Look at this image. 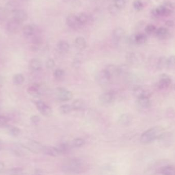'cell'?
<instances>
[{"label":"cell","instance_id":"cell-1","mask_svg":"<svg viewBox=\"0 0 175 175\" xmlns=\"http://www.w3.org/2000/svg\"><path fill=\"white\" fill-rule=\"evenodd\" d=\"M85 168L84 161L80 159H71L65 162L62 166L63 171L70 173H80L82 172Z\"/></svg>","mask_w":175,"mask_h":175},{"label":"cell","instance_id":"cell-2","mask_svg":"<svg viewBox=\"0 0 175 175\" xmlns=\"http://www.w3.org/2000/svg\"><path fill=\"white\" fill-rule=\"evenodd\" d=\"M162 128L160 127H154L143 132L140 137L143 143H149L158 139L162 134Z\"/></svg>","mask_w":175,"mask_h":175},{"label":"cell","instance_id":"cell-3","mask_svg":"<svg viewBox=\"0 0 175 175\" xmlns=\"http://www.w3.org/2000/svg\"><path fill=\"white\" fill-rule=\"evenodd\" d=\"M56 95L58 99L62 101H69L73 97V94L71 91L62 87L56 89Z\"/></svg>","mask_w":175,"mask_h":175},{"label":"cell","instance_id":"cell-4","mask_svg":"<svg viewBox=\"0 0 175 175\" xmlns=\"http://www.w3.org/2000/svg\"><path fill=\"white\" fill-rule=\"evenodd\" d=\"M109 72L106 69H103L98 72L96 76L97 82L102 85H106L110 82L112 78Z\"/></svg>","mask_w":175,"mask_h":175},{"label":"cell","instance_id":"cell-5","mask_svg":"<svg viewBox=\"0 0 175 175\" xmlns=\"http://www.w3.org/2000/svg\"><path fill=\"white\" fill-rule=\"evenodd\" d=\"M67 25L71 28L74 30L80 29L82 26L80 23L78 17L74 14H70L68 15L66 19Z\"/></svg>","mask_w":175,"mask_h":175},{"label":"cell","instance_id":"cell-6","mask_svg":"<svg viewBox=\"0 0 175 175\" xmlns=\"http://www.w3.org/2000/svg\"><path fill=\"white\" fill-rule=\"evenodd\" d=\"M36 106L38 111L45 116L49 117L52 114L51 108L43 101H37L36 102Z\"/></svg>","mask_w":175,"mask_h":175},{"label":"cell","instance_id":"cell-7","mask_svg":"<svg viewBox=\"0 0 175 175\" xmlns=\"http://www.w3.org/2000/svg\"><path fill=\"white\" fill-rule=\"evenodd\" d=\"M22 23L13 19L8 22L6 28L9 33L11 34H16L22 28Z\"/></svg>","mask_w":175,"mask_h":175},{"label":"cell","instance_id":"cell-8","mask_svg":"<svg viewBox=\"0 0 175 175\" xmlns=\"http://www.w3.org/2000/svg\"><path fill=\"white\" fill-rule=\"evenodd\" d=\"M152 15L155 17L168 16L172 13L171 9L165 6H160L154 9L152 12Z\"/></svg>","mask_w":175,"mask_h":175},{"label":"cell","instance_id":"cell-9","mask_svg":"<svg viewBox=\"0 0 175 175\" xmlns=\"http://www.w3.org/2000/svg\"><path fill=\"white\" fill-rule=\"evenodd\" d=\"M12 15L13 19L23 23L26 21L28 18V15L26 12L23 9H16L12 12Z\"/></svg>","mask_w":175,"mask_h":175},{"label":"cell","instance_id":"cell-10","mask_svg":"<svg viewBox=\"0 0 175 175\" xmlns=\"http://www.w3.org/2000/svg\"><path fill=\"white\" fill-rule=\"evenodd\" d=\"M171 83V78L166 74H162L158 83V87L160 90H164L169 87Z\"/></svg>","mask_w":175,"mask_h":175},{"label":"cell","instance_id":"cell-11","mask_svg":"<svg viewBox=\"0 0 175 175\" xmlns=\"http://www.w3.org/2000/svg\"><path fill=\"white\" fill-rule=\"evenodd\" d=\"M41 150L44 154L52 157H57L61 154L58 147L52 146H44L42 147Z\"/></svg>","mask_w":175,"mask_h":175},{"label":"cell","instance_id":"cell-12","mask_svg":"<svg viewBox=\"0 0 175 175\" xmlns=\"http://www.w3.org/2000/svg\"><path fill=\"white\" fill-rule=\"evenodd\" d=\"M115 99V94L112 91H107L99 96V100L103 104L112 103Z\"/></svg>","mask_w":175,"mask_h":175},{"label":"cell","instance_id":"cell-13","mask_svg":"<svg viewBox=\"0 0 175 175\" xmlns=\"http://www.w3.org/2000/svg\"><path fill=\"white\" fill-rule=\"evenodd\" d=\"M136 103L137 106L141 109H148L151 106V102L149 97H143L137 98Z\"/></svg>","mask_w":175,"mask_h":175},{"label":"cell","instance_id":"cell-14","mask_svg":"<svg viewBox=\"0 0 175 175\" xmlns=\"http://www.w3.org/2000/svg\"><path fill=\"white\" fill-rule=\"evenodd\" d=\"M129 40L132 43L141 45L146 43L147 40V37L145 34H138L132 35L129 38Z\"/></svg>","mask_w":175,"mask_h":175},{"label":"cell","instance_id":"cell-15","mask_svg":"<svg viewBox=\"0 0 175 175\" xmlns=\"http://www.w3.org/2000/svg\"><path fill=\"white\" fill-rule=\"evenodd\" d=\"M74 45L79 50H84L87 46V42L85 39L81 36H79L75 39Z\"/></svg>","mask_w":175,"mask_h":175},{"label":"cell","instance_id":"cell-16","mask_svg":"<svg viewBox=\"0 0 175 175\" xmlns=\"http://www.w3.org/2000/svg\"><path fill=\"white\" fill-rule=\"evenodd\" d=\"M125 35V30L121 27L115 28L113 31V38L115 41H119Z\"/></svg>","mask_w":175,"mask_h":175},{"label":"cell","instance_id":"cell-17","mask_svg":"<svg viewBox=\"0 0 175 175\" xmlns=\"http://www.w3.org/2000/svg\"><path fill=\"white\" fill-rule=\"evenodd\" d=\"M29 67L33 71H40L42 67V63L38 59H31L29 62Z\"/></svg>","mask_w":175,"mask_h":175},{"label":"cell","instance_id":"cell-18","mask_svg":"<svg viewBox=\"0 0 175 175\" xmlns=\"http://www.w3.org/2000/svg\"><path fill=\"white\" fill-rule=\"evenodd\" d=\"M78 20L82 26L89 23L92 21V17L85 12H81L78 15Z\"/></svg>","mask_w":175,"mask_h":175},{"label":"cell","instance_id":"cell-19","mask_svg":"<svg viewBox=\"0 0 175 175\" xmlns=\"http://www.w3.org/2000/svg\"><path fill=\"white\" fill-rule=\"evenodd\" d=\"M57 48L59 52L62 53H66L69 50L70 45L65 41H60L57 44Z\"/></svg>","mask_w":175,"mask_h":175},{"label":"cell","instance_id":"cell-20","mask_svg":"<svg viewBox=\"0 0 175 175\" xmlns=\"http://www.w3.org/2000/svg\"><path fill=\"white\" fill-rule=\"evenodd\" d=\"M22 31L25 37H31L34 34V28L33 25L27 24L23 27Z\"/></svg>","mask_w":175,"mask_h":175},{"label":"cell","instance_id":"cell-21","mask_svg":"<svg viewBox=\"0 0 175 175\" xmlns=\"http://www.w3.org/2000/svg\"><path fill=\"white\" fill-rule=\"evenodd\" d=\"M133 93H134L135 96H136L137 98L143 97H149V93L141 87L136 88L134 90Z\"/></svg>","mask_w":175,"mask_h":175},{"label":"cell","instance_id":"cell-22","mask_svg":"<svg viewBox=\"0 0 175 175\" xmlns=\"http://www.w3.org/2000/svg\"><path fill=\"white\" fill-rule=\"evenodd\" d=\"M160 172L164 175H175V167L171 165L163 166L160 169Z\"/></svg>","mask_w":175,"mask_h":175},{"label":"cell","instance_id":"cell-23","mask_svg":"<svg viewBox=\"0 0 175 175\" xmlns=\"http://www.w3.org/2000/svg\"><path fill=\"white\" fill-rule=\"evenodd\" d=\"M25 81V78L22 74H16L13 76L12 78V81L13 84L15 85H21L23 84Z\"/></svg>","mask_w":175,"mask_h":175},{"label":"cell","instance_id":"cell-24","mask_svg":"<svg viewBox=\"0 0 175 175\" xmlns=\"http://www.w3.org/2000/svg\"><path fill=\"white\" fill-rule=\"evenodd\" d=\"M27 93L34 97H38L41 96L38 86L33 85L27 88Z\"/></svg>","mask_w":175,"mask_h":175},{"label":"cell","instance_id":"cell-25","mask_svg":"<svg viewBox=\"0 0 175 175\" xmlns=\"http://www.w3.org/2000/svg\"><path fill=\"white\" fill-rule=\"evenodd\" d=\"M156 35L159 38L163 39L168 36V35L169 34V31L167 28H165L164 27H161L156 30Z\"/></svg>","mask_w":175,"mask_h":175},{"label":"cell","instance_id":"cell-26","mask_svg":"<svg viewBox=\"0 0 175 175\" xmlns=\"http://www.w3.org/2000/svg\"><path fill=\"white\" fill-rule=\"evenodd\" d=\"M7 129L9 135H11L12 137H18L21 134V130L18 128V127L9 126L8 127Z\"/></svg>","mask_w":175,"mask_h":175},{"label":"cell","instance_id":"cell-27","mask_svg":"<svg viewBox=\"0 0 175 175\" xmlns=\"http://www.w3.org/2000/svg\"><path fill=\"white\" fill-rule=\"evenodd\" d=\"M131 117L128 114H123L119 118V122L121 124L124 125H128L131 123Z\"/></svg>","mask_w":175,"mask_h":175},{"label":"cell","instance_id":"cell-28","mask_svg":"<svg viewBox=\"0 0 175 175\" xmlns=\"http://www.w3.org/2000/svg\"><path fill=\"white\" fill-rule=\"evenodd\" d=\"M71 106H72V109L74 110H80L84 108V102L81 99H77V100H75L73 102L71 105Z\"/></svg>","mask_w":175,"mask_h":175},{"label":"cell","instance_id":"cell-29","mask_svg":"<svg viewBox=\"0 0 175 175\" xmlns=\"http://www.w3.org/2000/svg\"><path fill=\"white\" fill-rule=\"evenodd\" d=\"M10 12L6 8L0 7V20L5 21L9 16Z\"/></svg>","mask_w":175,"mask_h":175},{"label":"cell","instance_id":"cell-30","mask_svg":"<svg viewBox=\"0 0 175 175\" xmlns=\"http://www.w3.org/2000/svg\"><path fill=\"white\" fill-rule=\"evenodd\" d=\"M72 108L71 105H69L65 104L60 106L59 110L60 111V113L63 114H67V113H69L72 110Z\"/></svg>","mask_w":175,"mask_h":175},{"label":"cell","instance_id":"cell-31","mask_svg":"<svg viewBox=\"0 0 175 175\" xmlns=\"http://www.w3.org/2000/svg\"><path fill=\"white\" fill-rule=\"evenodd\" d=\"M85 141L83 139L77 138L72 142V145L74 147H81L84 145Z\"/></svg>","mask_w":175,"mask_h":175},{"label":"cell","instance_id":"cell-32","mask_svg":"<svg viewBox=\"0 0 175 175\" xmlns=\"http://www.w3.org/2000/svg\"><path fill=\"white\" fill-rule=\"evenodd\" d=\"M108 10L110 13L112 15H117L119 13L120 9H119L117 6L114 4H111L108 7Z\"/></svg>","mask_w":175,"mask_h":175},{"label":"cell","instance_id":"cell-33","mask_svg":"<svg viewBox=\"0 0 175 175\" xmlns=\"http://www.w3.org/2000/svg\"><path fill=\"white\" fill-rule=\"evenodd\" d=\"M118 67V72L119 75L127 74L129 71L128 66L125 64H122Z\"/></svg>","mask_w":175,"mask_h":175},{"label":"cell","instance_id":"cell-34","mask_svg":"<svg viewBox=\"0 0 175 175\" xmlns=\"http://www.w3.org/2000/svg\"><path fill=\"white\" fill-rule=\"evenodd\" d=\"M175 66V56H172L167 59L166 67L172 68Z\"/></svg>","mask_w":175,"mask_h":175},{"label":"cell","instance_id":"cell-35","mask_svg":"<svg viewBox=\"0 0 175 175\" xmlns=\"http://www.w3.org/2000/svg\"><path fill=\"white\" fill-rule=\"evenodd\" d=\"M133 7L136 11H140L143 9V5L140 0H135L133 3Z\"/></svg>","mask_w":175,"mask_h":175},{"label":"cell","instance_id":"cell-36","mask_svg":"<svg viewBox=\"0 0 175 175\" xmlns=\"http://www.w3.org/2000/svg\"><path fill=\"white\" fill-rule=\"evenodd\" d=\"M145 31L147 34H149V35L153 34L156 31V27L152 24H150L146 27L145 28Z\"/></svg>","mask_w":175,"mask_h":175},{"label":"cell","instance_id":"cell-37","mask_svg":"<svg viewBox=\"0 0 175 175\" xmlns=\"http://www.w3.org/2000/svg\"><path fill=\"white\" fill-rule=\"evenodd\" d=\"M8 119L7 117L4 115H0V127H5L7 125Z\"/></svg>","mask_w":175,"mask_h":175},{"label":"cell","instance_id":"cell-38","mask_svg":"<svg viewBox=\"0 0 175 175\" xmlns=\"http://www.w3.org/2000/svg\"><path fill=\"white\" fill-rule=\"evenodd\" d=\"M166 61L167 59H165V58H161L159 59L158 63V67L159 68H163L165 66H166Z\"/></svg>","mask_w":175,"mask_h":175},{"label":"cell","instance_id":"cell-39","mask_svg":"<svg viewBox=\"0 0 175 175\" xmlns=\"http://www.w3.org/2000/svg\"><path fill=\"white\" fill-rule=\"evenodd\" d=\"M64 71L63 69H57L54 72V76L56 79H59L63 76Z\"/></svg>","mask_w":175,"mask_h":175},{"label":"cell","instance_id":"cell-40","mask_svg":"<svg viewBox=\"0 0 175 175\" xmlns=\"http://www.w3.org/2000/svg\"><path fill=\"white\" fill-rule=\"evenodd\" d=\"M23 172V169L20 168H15L9 169V173L11 174H21Z\"/></svg>","mask_w":175,"mask_h":175},{"label":"cell","instance_id":"cell-41","mask_svg":"<svg viewBox=\"0 0 175 175\" xmlns=\"http://www.w3.org/2000/svg\"><path fill=\"white\" fill-rule=\"evenodd\" d=\"M30 121L34 125H37L40 122V117L37 115H33L30 117Z\"/></svg>","mask_w":175,"mask_h":175},{"label":"cell","instance_id":"cell-42","mask_svg":"<svg viewBox=\"0 0 175 175\" xmlns=\"http://www.w3.org/2000/svg\"><path fill=\"white\" fill-rule=\"evenodd\" d=\"M46 66L48 69H52L55 66V61L53 59H49L46 62Z\"/></svg>","mask_w":175,"mask_h":175},{"label":"cell","instance_id":"cell-43","mask_svg":"<svg viewBox=\"0 0 175 175\" xmlns=\"http://www.w3.org/2000/svg\"><path fill=\"white\" fill-rule=\"evenodd\" d=\"M115 4L119 9H121L125 5V0H116L115 1Z\"/></svg>","mask_w":175,"mask_h":175},{"label":"cell","instance_id":"cell-44","mask_svg":"<svg viewBox=\"0 0 175 175\" xmlns=\"http://www.w3.org/2000/svg\"><path fill=\"white\" fill-rule=\"evenodd\" d=\"M5 168V164L3 162H0V174L3 172Z\"/></svg>","mask_w":175,"mask_h":175},{"label":"cell","instance_id":"cell-45","mask_svg":"<svg viewBox=\"0 0 175 175\" xmlns=\"http://www.w3.org/2000/svg\"><path fill=\"white\" fill-rule=\"evenodd\" d=\"M165 24H166V25H167L168 26L172 27L174 26V22L172 21H166V23H165Z\"/></svg>","mask_w":175,"mask_h":175},{"label":"cell","instance_id":"cell-46","mask_svg":"<svg viewBox=\"0 0 175 175\" xmlns=\"http://www.w3.org/2000/svg\"><path fill=\"white\" fill-rule=\"evenodd\" d=\"M4 82V78L3 76L0 75V87L3 85Z\"/></svg>","mask_w":175,"mask_h":175},{"label":"cell","instance_id":"cell-47","mask_svg":"<svg viewBox=\"0 0 175 175\" xmlns=\"http://www.w3.org/2000/svg\"><path fill=\"white\" fill-rule=\"evenodd\" d=\"M3 141L1 140H0V150L3 149Z\"/></svg>","mask_w":175,"mask_h":175},{"label":"cell","instance_id":"cell-48","mask_svg":"<svg viewBox=\"0 0 175 175\" xmlns=\"http://www.w3.org/2000/svg\"><path fill=\"white\" fill-rule=\"evenodd\" d=\"M113 1H116V0H113Z\"/></svg>","mask_w":175,"mask_h":175}]
</instances>
